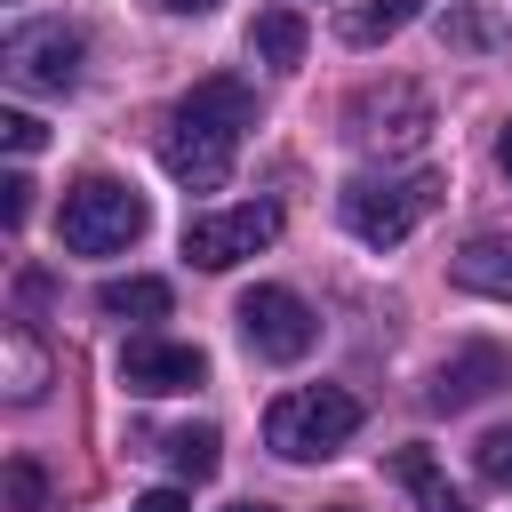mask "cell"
<instances>
[{
    "label": "cell",
    "mask_w": 512,
    "mask_h": 512,
    "mask_svg": "<svg viewBox=\"0 0 512 512\" xmlns=\"http://www.w3.org/2000/svg\"><path fill=\"white\" fill-rule=\"evenodd\" d=\"M224 512H272V504H224Z\"/></svg>",
    "instance_id": "obj_27"
},
{
    "label": "cell",
    "mask_w": 512,
    "mask_h": 512,
    "mask_svg": "<svg viewBox=\"0 0 512 512\" xmlns=\"http://www.w3.org/2000/svg\"><path fill=\"white\" fill-rule=\"evenodd\" d=\"M0 352H8V400H40V392H48V352L32 344V328H24V320L0 336Z\"/></svg>",
    "instance_id": "obj_14"
},
{
    "label": "cell",
    "mask_w": 512,
    "mask_h": 512,
    "mask_svg": "<svg viewBox=\"0 0 512 512\" xmlns=\"http://www.w3.org/2000/svg\"><path fill=\"white\" fill-rule=\"evenodd\" d=\"M472 464H480V480H488V488H512V424H496V432L472 448Z\"/></svg>",
    "instance_id": "obj_17"
},
{
    "label": "cell",
    "mask_w": 512,
    "mask_h": 512,
    "mask_svg": "<svg viewBox=\"0 0 512 512\" xmlns=\"http://www.w3.org/2000/svg\"><path fill=\"white\" fill-rule=\"evenodd\" d=\"M144 192L136 184H120V176H80L72 192H64V208H56V240L72 248V256H112V248H128L136 232H144Z\"/></svg>",
    "instance_id": "obj_4"
},
{
    "label": "cell",
    "mask_w": 512,
    "mask_h": 512,
    "mask_svg": "<svg viewBox=\"0 0 512 512\" xmlns=\"http://www.w3.org/2000/svg\"><path fill=\"white\" fill-rule=\"evenodd\" d=\"M360 432V400L344 384H304V392H280L264 408V448L288 456V464H320L336 456L344 440Z\"/></svg>",
    "instance_id": "obj_2"
},
{
    "label": "cell",
    "mask_w": 512,
    "mask_h": 512,
    "mask_svg": "<svg viewBox=\"0 0 512 512\" xmlns=\"http://www.w3.org/2000/svg\"><path fill=\"white\" fill-rule=\"evenodd\" d=\"M0 144H8V152H16V160H32V152H40V144H48V128H40V120H32V112H16V104H8V112H0Z\"/></svg>",
    "instance_id": "obj_19"
},
{
    "label": "cell",
    "mask_w": 512,
    "mask_h": 512,
    "mask_svg": "<svg viewBox=\"0 0 512 512\" xmlns=\"http://www.w3.org/2000/svg\"><path fill=\"white\" fill-rule=\"evenodd\" d=\"M496 168H504V176H512V128H504V136H496Z\"/></svg>",
    "instance_id": "obj_26"
},
{
    "label": "cell",
    "mask_w": 512,
    "mask_h": 512,
    "mask_svg": "<svg viewBox=\"0 0 512 512\" xmlns=\"http://www.w3.org/2000/svg\"><path fill=\"white\" fill-rule=\"evenodd\" d=\"M40 504H48V480H40L32 456H16L8 464V512H40Z\"/></svg>",
    "instance_id": "obj_18"
},
{
    "label": "cell",
    "mask_w": 512,
    "mask_h": 512,
    "mask_svg": "<svg viewBox=\"0 0 512 512\" xmlns=\"http://www.w3.org/2000/svg\"><path fill=\"white\" fill-rule=\"evenodd\" d=\"M24 216H32V184L8 168V176H0V224H8V232H24Z\"/></svg>",
    "instance_id": "obj_20"
},
{
    "label": "cell",
    "mask_w": 512,
    "mask_h": 512,
    "mask_svg": "<svg viewBox=\"0 0 512 512\" xmlns=\"http://www.w3.org/2000/svg\"><path fill=\"white\" fill-rule=\"evenodd\" d=\"M496 384H512V360L496 352V344H464V352H448L440 360V376H432V408H472V400H488Z\"/></svg>",
    "instance_id": "obj_10"
},
{
    "label": "cell",
    "mask_w": 512,
    "mask_h": 512,
    "mask_svg": "<svg viewBox=\"0 0 512 512\" xmlns=\"http://www.w3.org/2000/svg\"><path fill=\"white\" fill-rule=\"evenodd\" d=\"M248 48H256L264 64H296V56H304V16H296V8H264L256 32H248Z\"/></svg>",
    "instance_id": "obj_15"
},
{
    "label": "cell",
    "mask_w": 512,
    "mask_h": 512,
    "mask_svg": "<svg viewBox=\"0 0 512 512\" xmlns=\"http://www.w3.org/2000/svg\"><path fill=\"white\" fill-rule=\"evenodd\" d=\"M248 128H256V96L216 72V80H200V88L168 112V128H160V168H168L184 192H216V184L232 176Z\"/></svg>",
    "instance_id": "obj_1"
},
{
    "label": "cell",
    "mask_w": 512,
    "mask_h": 512,
    "mask_svg": "<svg viewBox=\"0 0 512 512\" xmlns=\"http://www.w3.org/2000/svg\"><path fill=\"white\" fill-rule=\"evenodd\" d=\"M392 472H400L416 496H432V488H440V472H432V456H424V448H400V464H392Z\"/></svg>",
    "instance_id": "obj_22"
},
{
    "label": "cell",
    "mask_w": 512,
    "mask_h": 512,
    "mask_svg": "<svg viewBox=\"0 0 512 512\" xmlns=\"http://www.w3.org/2000/svg\"><path fill=\"white\" fill-rule=\"evenodd\" d=\"M160 8H176V16H208L216 0H160Z\"/></svg>",
    "instance_id": "obj_25"
},
{
    "label": "cell",
    "mask_w": 512,
    "mask_h": 512,
    "mask_svg": "<svg viewBox=\"0 0 512 512\" xmlns=\"http://www.w3.org/2000/svg\"><path fill=\"white\" fill-rule=\"evenodd\" d=\"M80 56H88V40H80V24H64V16H48V24H16L8 40H0V64H8V80L16 88H72L80 80Z\"/></svg>",
    "instance_id": "obj_7"
},
{
    "label": "cell",
    "mask_w": 512,
    "mask_h": 512,
    "mask_svg": "<svg viewBox=\"0 0 512 512\" xmlns=\"http://www.w3.org/2000/svg\"><path fill=\"white\" fill-rule=\"evenodd\" d=\"M96 304H104L112 320H168L176 288H168V280H152V272H128V280H104V288H96Z\"/></svg>",
    "instance_id": "obj_12"
},
{
    "label": "cell",
    "mask_w": 512,
    "mask_h": 512,
    "mask_svg": "<svg viewBox=\"0 0 512 512\" xmlns=\"http://www.w3.org/2000/svg\"><path fill=\"white\" fill-rule=\"evenodd\" d=\"M160 456H168L176 480H208V472L224 464V432H216V424H184V432L160 440Z\"/></svg>",
    "instance_id": "obj_13"
},
{
    "label": "cell",
    "mask_w": 512,
    "mask_h": 512,
    "mask_svg": "<svg viewBox=\"0 0 512 512\" xmlns=\"http://www.w3.org/2000/svg\"><path fill=\"white\" fill-rule=\"evenodd\" d=\"M448 272H456V288H472V296H512V232H480V240H464Z\"/></svg>",
    "instance_id": "obj_11"
},
{
    "label": "cell",
    "mask_w": 512,
    "mask_h": 512,
    "mask_svg": "<svg viewBox=\"0 0 512 512\" xmlns=\"http://www.w3.org/2000/svg\"><path fill=\"white\" fill-rule=\"evenodd\" d=\"M424 512H472V504H464L456 488H432V496H424Z\"/></svg>",
    "instance_id": "obj_24"
},
{
    "label": "cell",
    "mask_w": 512,
    "mask_h": 512,
    "mask_svg": "<svg viewBox=\"0 0 512 512\" xmlns=\"http://www.w3.org/2000/svg\"><path fill=\"white\" fill-rule=\"evenodd\" d=\"M432 208H440V168H400V176L384 168V176H352L344 184V224L368 248H400Z\"/></svg>",
    "instance_id": "obj_3"
},
{
    "label": "cell",
    "mask_w": 512,
    "mask_h": 512,
    "mask_svg": "<svg viewBox=\"0 0 512 512\" xmlns=\"http://www.w3.org/2000/svg\"><path fill=\"white\" fill-rule=\"evenodd\" d=\"M128 512H192V496H184V488H152V496H136Z\"/></svg>",
    "instance_id": "obj_23"
},
{
    "label": "cell",
    "mask_w": 512,
    "mask_h": 512,
    "mask_svg": "<svg viewBox=\"0 0 512 512\" xmlns=\"http://www.w3.org/2000/svg\"><path fill=\"white\" fill-rule=\"evenodd\" d=\"M336 512H344V504H336Z\"/></svg>",
    "instance_id": "obj_28"
},
{
    "label": "cell",
    "mask_w": 512,
    "mask_h": 512,
    "mask_svg": "<svg viewBox=\"0 0 512 512\" xmlns=\"http://www.w3.org/2000/svg\"><path fill=\"white\" fill-rule=\"evenodd\" d=\"M208 376V352L200 344H176V336H128L120 352V384L136 400H168V392H192Z\"/></svg>",
    "instance_id": "obj_9"
},
{
    "label": "cell",
    "mask_w": 512,
    "mask_h": 512,
    "mask_svg": "<svg viewBox=\"0 0 512 512\" xmlns=\"http://www.w3.org/2000/svg\"><path fill=\"white\" fill-rule=\"evenodd\" d=\"M344 128H352V144L368 160H400V152H416L432 136V96L416 80H376V88H360L344 104Z\"/></svg>",
    "instance_id": "obj_5"
},
{
    "label": "cell",
    "mask_w": 512,
    "mask_h": 512,
    "mask_svg": "<svg viewBox=\"0 0 512 512\" xmlns=\"http://www.w3.org/2000/svg\"><path fill=\"white\" fill-rule=\"evenodd\" d=\"M440 32H448L456 48H488V16H472V8H456V16H440Z\"/></svg>",
    "instance_id": "obj_21"
},
{
    "label": "cell",
    "mask_w": 512,
    "mask_h": 512,
    "mask_svg": "<svg viewBox=\"0 0 512 512\" xmlns=\"http://www.w3.org/2000/svg\"><path fill=\"white\" fill-rule=\"evenodd\" d=\"M272 240H280V208H272V200L208 208V216L184 224V256H192L200 272H232L240 256H256V248H272Z\"/></svg>",
    "instance_id": "obj_6"
},
{
    "label": "cell",
    "mask_w": 512,
    "mask_h": 512,
    "mask_svg": "<svg viewBox=\"0 0 512 512\" xmlns=\"http://www.w3.org/2000/svg\"><path fill=\"white\" fill-rule=\"evenodd\" d=\"M240 336H248L256 360H280V368H288V360H304V352L320 344V320H312V304H304L296 288H272V280H264V288L240 296Z\"/></svg>",
    "instance_id": "obj_8"
},
{
    "label": "cell",
    "mask_w": 512,
    "mask_h": 512,
    "mask_svg": "<svg viewBox=\"0 0 512 512\" xmlns=\"http://www.w3.org/2000/svg\"><path fill=\"white\" fill-rule=\"evenodd\" d=\"M408 16H416V0H360V8L344 16V40H352V48H376V40H392Z\"/></svg>",
    "instance_id": "obj_16"
}]
</instances>
